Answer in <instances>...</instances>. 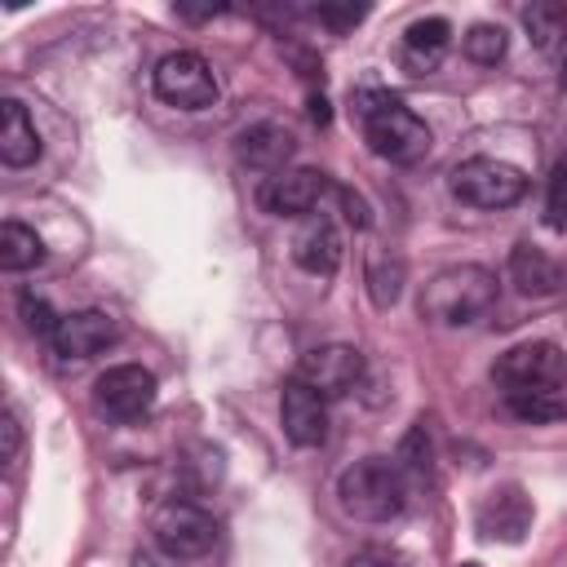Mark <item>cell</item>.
<instances>
[{
    "label": "cell",
    "instance_id": "6da1fadb",
    "mask_svg": "<svg viewBox=\"0 0 567 567\" xmlns=\"http://www.w3.org/2000/svg\"><path fill=\"white\" fill-rule=\"evenodd\" d=\"M354 115L363 120V137L372 146V155L390 159V164H416L430 155V124L408 111L394 93L385 89H363L354 93Z\"/></svg>",
    "mask_w": 567,
    "mask_h": 567
},
{
    "label": "cell",
    "instance_id": "7a4b0ae2",
    "mask_svg": "<svg viewBox=\"0 0 567 567\" xmlns=\"http://www.w3.org/2000/svg\"><path fill=\"white\" fill-rule=\"evenodd\" d=\"M492 301H496V275L474 261L447 266L421 288V315L443 328H465V323L483 319L492 310Z\"/></svg>",
    "mask_w": 567,
    "mask_h": 567
},
{
    "label": "cell",
    "instance_id": "3957f363",
    "mask_svg": "<svg viewBox=\"0 0 567 567\" xmlns=\"http://www.w3.org/2000/svg\"><path fill=\"white\" fill-rule=\"evenodd\" d=\"M337 501L359 523H390L408 505V483H403L399 461H385V456L354 461L337 478Z\"/></svg>",
    "mask_w": 567,
    "mask_h": 567
},
{
    "label": "cell",
    "instance_id": "277c9868",
    "mask_svg": "<svg viewBox=\"0 0 567 567\" xmlns=\"http://www.w3.org/2000/svg\"><path fill=\"white\" fill-rule=\"evenodd\" d=\"M452 195L470 208H509L527 195V177H523V168H514L505 159L474 155L452 168Z\"/></svg>",
    "mask_w": 567,
    "mask_h": 567
},
{
    "label": "cell",
    "instance_id": "5b68a950",
    "mask_svg": "<svg viewBox=\"0 0 567 567\" xmlns=\"http://www.w3.org/2000/svg\"><path fill=\"white\" fill-rule=\"evenodd\" d=\"M151 84H155V97L168 102V106H177V111H204V106L217 102V75H213V66H208L199 53H190V49L164 53V58L155 62Z\"/></svg>",
    "mask_w": 567,
    "mask_h": 567
},
{
    "label": "cell",
    "instance_id": "8992f818",
    "mask_svg": "<svg viewBox=\"0 0 567 567\" xmlns=\"http://www.w3.org/2000/svg\"><path fill=\"white\" fill-rule=\"evenodd\" d=\"M151 532H155V545L173 558H199L213 549L217 540V523L204 505L195 501H164L151 518Z\"/></svg>",
    "mask_w": 567,
    "mask_h": 567
},
{
    "label": "cell",
    "instance_id": "52a82bcc",
    "mask_svg": "<svg viewBox=\"0 0 567 567\" xmlns=\"http://www.w3.org/2000/svg\"><path fill=\"white\" fill-rule=\"evenodd\" d=\"M496 385L509 394V390H558L563 381V350L554 341H523V346H509L496 368H492Z\"/></svg>",
    "mask_w": 567,
    "mask_h": 567
},
{
    "label": "cell",
    "instance_id": "ba28073f",
    "mask_svg": "<svg viewBox=\"0 0 567 567\" xmlns=\"http://www.w3.org/2000/svg\"><path fill=\"white\" fill-rule=\"evenodd\" d=\"M93 399L115 421H137L155 408V377L142 363H115L93 381Z\"/></svg>",
    "mask_w": 567,
    "mask_h": 567
},
{
    "label": "cell",
    "instance_id": "9c48e42d",
    "mask_svg": "<svg viewBox=\"0 0 567 567\" xmlns=\"http://www.w3.org/2000/svg\"><path fill=\"white\" fill-rule=\"evenodd\" d=\"M297 377L323 399H341L363 381V354L354 346H315L301 354Z\"/></svg>",
    "mask_w": 567,
    "mask_h": 567
},
{
    "label": "cell",
    "instance_id": "30bf717a",
    "mask_svg": "<svg viewBox=\"0 0 567 567\" xmlns=\"http://www.w3.org/2000/svg\"><path fill=\"white\" fill-rule=\"evenodd\" d=\"M323 190H328V173H319V168H284V173L261 182L257 199L275 217H301L306 221L319 208Z\"/></svg>",
    "mask_w": 567,
    "mask_h": 567
},
{
    "label": "cell",
    "instance_id": "8fae6325",
    "mask_svg": "<svg viewBox=\"0 0 567 567\" xmlns=\"http://www.w3.org/2000/svg\"><path fill=\"white\" fill-rule=\"evenodd\" d=\"M279 421L297 447H319L328 439V399L310 390L301 377H288L279 394Z\"/></svg>",
    "mask_w": 567,
    "mask_h": 567
},
{
    "label": "cell",
    "instance_id": "7c38bea8",
    "mask_svg": "<svg viewBox=\"0 0 567 567\" xmlns=\"http://www.w3.org/2000/svg\"><path fill=\"white\" fill-rule=\"evenodd\" d=\"M532 527V501L523 496V487L505 483L496 492L483 496L478 505V532L487 540H523V532Z\"/></svg>",
    "mask_w": 567,
    "mask_h": 567
},
{
    "label": "cell",
    "instance_id": "4fadbf2b",
    "mask_svg": "<svg viewBox=\"0 0 567 567\" xmlns=\"http://www.w3.org/2000/svg\"><path fill=\"white\" fill-rule=\"evenodd\" d=\"M292 261L306 275H319V279H328L341 266V235L323 213H310L301 221V230L292 235Z\"/></svg>",
    "mask_w": 567,
    "mask_h": 567
},
{
    "label": "cell",
    "instance_id": "5bb4252c",
    "mask_svg": "<svg viewBox=\"0 0 567 567\" xmlns=\"http://www.w3.org/2000/svg\"><path fill=\"white\" fill-rule=\"evenodd\" d=\"M115 341V319L106 310H75L62 315L58 332H53V350L62 359H89L97 350H106Z\"/></svg>",
    "mask_w": 567,
    "mask_h": 567
},
{
    "label": "cell",
    "instance_id": "9a60e30c",
    "mask_svg": "<svg viewBox=\"0 0 567 567\" xmlns=\"http://www.w3.org/2000/svg\"><path fill=\"white\" fill-rule=\"evenodd\" d=\"M292 151H297L292 133L279 128V124H252V128H244V133L235 137V159H239L244 168L270 173V177L284 173V164L292 159Z\"/></svg>",
    "mask_w": 567,
    "mask_h": 567
},
{
    "label": "cell",
    "instance_id": "2e32d148",
    "mask_svg": "<svg viewBox=\"0 0 567 567\" xmlns=\"http://www.w3.org/2000/svg\"><path fill=\"white\" fill-rule=\"evenodd\" d=\"M509 279H514V288L523 297H558L567 288V270L549 252H540L532 244H518L509 252Z\"/></svg>",
    "mask_w": 567,
    "mask_h": 567
},
{
    "label": "cell",
    "instance_id": "e0dca14e",
    "mask_svg": "<svg viewBox=\"0 0 567 567\" xmlns=\"http://www.w3.org/2000/svg\"><path fill=\"white\" fill-rule=\"evenodd\" d=\"M0 159L9 168H27L40 159V133L22 102H0Z\"/></svg>",
    "mask_w": 567,
    "mask_h": 567
},
{
    "label": "cell",
    "instance_id": "ac0fdd59",
    "mask_svg": "<svg viewBox=\"0 0 567 567\" xmlns=\"http://www.w3.org/2000/svg\"><path fill=\"white\" fill-rule=\"evenodd\" d=\"M452 44V22L447 18H416L408 31H403V62L421 75V71H434L443 49Z\"/></svg>",
    "mask_w": 567,
    "mask_h": 567
},
{
    "label": "cell",
    "instance_id": "d6986e66",
    "mask_svg": "<svg viewBox=\"0 0 567 567\" xmlns=\"http://www.w3.org/2000/svg\"><path fill=\"white\" fill-rule=\"evenodd\" d=\"M40 261H44L40 235H35L31 226H22V221H4V226H0V270L18 275V270H31V266H40Z\"/></svg>",
    "mask_w": 567,
    "mask_h": 567
},
{
    "label": "cell",
    "instance_id": "ffe728a7",
    "mask_svg": "<svg viewBox=\"0 0 567 567\" xmlns=\"http://www.w3.org/2000/svg\"><path fill=\"white\" fill-rule=\"evenodd\" d=\"M505 408L527 425H545V421H563L567 416V399L558 390H509Z\"/></svg>",
    "mask_w": 567,
    "mask_h": 567
},
{
    "label": "cell",
    "instance_id": "44dd1931",
    "mask_svg": "<svg viewBox=\"0 0 567 567\" xmlns=\"http://www.w3.org/2000/svg\"><path fill=\"white\" fill-rule=\"evenodd\" d=\"M523 27H527L532 44L545 49V53H554L558 44H567V9L563 4H549V0L527 4L523 9Z\"/></svg>",
    "mask_w": 567,
    "mask_h": 567
},
{
    "label": "cell",
    "instance_id": "7402d4cb",
    "mask_svg": "<svg viewBox=\"0 0 567 567\" xmlns=\"http://www.w3.org/2000/svg\"><path fill=\"white\" fill-rule=\"evenodd\" d=\"M461 49H465V58L492 66V62L505 58V27H496V22H474V27L461 35Z\"/></svg>",
    "mask_w": 567,
    "mask_h": 567
},
{
    "label": "cell",
    "instance_id": "603a6c76",
    "mask_svg": "<svg viewBox=\"0 0 567 567\" xmlns=\"http://www.w3.org/2000/svg\"><path fill=\"white\" fill-rule=\"evenodd\" d=\"M368 284H372V301H377V306H390V301L399 297V284H403V266H399V261H390V266H385V257H372Z\"/></svg>",
    "mask_w": 567,
    "mask_h": 567
},
{
    "label": "cell",
    "instance_id": "cb8c5ba5",
    "mask_svg": "<svg viewBox=\"0 0 567 567\" xmlns=\"http://www.w3.org/2000/svg\"><path fill=\"white\" fill-rule=\"evenodd\" d=\"M545 221L554 230H567V164H554L549 190H545Z\"/></svg>",
    "mask_w": 567,
    "mask_h": 567
},
{
    "label": "cell",
    "instance_id": "d4e9b609",
    "mask_svg": "<svg viewBox=\"0 0 567 567\" xmlns=\"http://www.w3.org/2000/svg\"><path fill=\"white\" fill-rule=\"evenodd\" d=\"M22 319H27V328L35 332V337H49L53 341V332H58V323H62V315H53L49 310V301L44 297H35V292H22Z\"/></svg>",
    "mask_w": 567,
    "mask_h": 567
},
{
    "label": "cell",
    "instance_id": "484cf974",
    "mask_svg": "<svg viewBox=\"0 0 567 567\" xmlns=\"http://www.w3.org/2000/svg\"><path fill=\"white\" fill-rule=\"evenodd\" d=\"M399 470H412V474L430 470V439H425V425L408 430V439H403V447H399Z\"/></svg>",
    "mask_w": 567,
    "mask_h": 567
},
{
    "label": "cell",
    "instance_id": "4316f807",
    "mask_svg": "<svg viewBox=\"0 0 567 567\" xmlns=\"http://www.w3.org/2000/svg\"><path fill=\"white\" fill-rule=\"evenodd\" d=\"M346 567H412L394 545H359L350 558H346Z\"/></svg>",
    "mask_w": 567,
    "mask_h": 567
},
{
    "label": "cell",
    "instance_id": "83f0119b",
    "mask_svg": "<svg viewBox=\"0 0 567 567\" xmlns=\"http://www.w3.org/2000/svg\"><path fill=\"white\" fill-rule=\"evenodd\" d=\"M315 13H319V22H332V27H354L363 18V9H328V4L315 9Z\"/></svg>",
    "mask_w": 567,
    "mask_h": 567
},
{
    "label": "cell",
    "instance_id": "f1b7e54d",
    "mask_svg": "<svg viewBox=\"0 0 567 567\" xmlns=\"http://www.w3.org/2000/svg\"><path fill=\"white\" fill-rule=\"evenodd\" d=\"M182 558H173V554H164V549H137L133 554V567H177Z\"/></svg>",
    "mask_w": 567,
    "mask_h": 567
},
{
    "label": "cell",
    "instance_id": "f546056e",
    "mask_svg": "<svg viewBox=\"0 0 567 567\" xmlns=\"http://www.w3.org/2000/svg\"><path fill=\"white\" fill-rule=\"evenodd\" d=\"M341 199H346V217H350L354 226H368V221H372V217H368V204H363L354 190H341Z\"/></svg>",
    "mask_w": 567,
    "mask_h": 567
},
{
    "label": "cell",
    "instance_id": "4dcf8cb0",
    "mask_svg": "<svg viewBox=\"0 0 567 567\" xmlns=\"http://www.w3.org/2000/svg\"><path fill=\"white\" fill-rule=\"evenodd\" d=\"M18 452V421L13 416H4V461Z\"/></svg>",
    "mask_w": 567,
    "mask_h": 567
},
{
    "label": "cell",
    "instance_id": "1f68e13d",
    "mask_svg": "<svg viewBox=\"0 0 567 567\" xmlns=\"http://www.w3.org/2000/svg\"><path fill=\"white\" fill-rule=\"evenodd\" d=\"M310 115H315L319 124H328V102H323V97H310Z\"/></svg>",
    "mask_w": 567,
    "mask_h": 567
},
{
    "label": "cell",
    "instance_id": "d6a6232c",
    "mask_svg": "<svg viewBox=\"0 0 567 567\" xmlns=\"http://www.w3.org/2000/svg\"><path fill=\"white\" fill-rule=\"evenodd\" d=\"M563 89H567V58H563Z\"/></svg>",
    "mask_w": 567,
    "mask_h": 567
},
{
    "label": "cell",
    "instance_id": "836d02e7",
    "mask_svg": "<svg viewBox=\"0 0 567 567\" xmlns=\"http://www.w3.org/2000/svg\"><path fill=\"white\" fill-rule=\"evenodd\" d=\"M461 567H478V563H461Z\"/></svg>",
    "mask_w": 567,
    "mask_h": 567
}]
</instances>
